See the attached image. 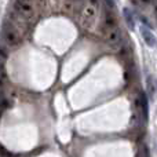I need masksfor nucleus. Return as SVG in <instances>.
Listing matches in <instances>:
<instances>
[{"label":"nucleus","mask_w":157,"mask_h":157,"mask_svg":"<svg viewBox=\"0 0 157 157\" xmlns=\"http://www.w3.org/2000/svg\"><path fill=\"white\" fill-rule=\"evenodd\" d=\"M2 37H3V44H6L8 47H17L21 43V35H19L18 29L11 22H4L3 24Z\"/></svg>","instance_id":"2"},{"label":"nucleus","mask_w":157,"mask_h":157,"mask_svg":"<svg viewBox=\"0 0 157 157\" xmlns=\"http://www.w3.org/2000/svg\"><path fill=\"white\" fill-rule=\"evenodd\" d=\"M138 102H139V106H141L144 121L147 123V119H149V102H147V98H146V94H145V92H141V94H139Z\"/></svg>","instance_id":"6"},{"label":"nucleus","mask_w":157,"mask_h":157,"mask_svg":"<svg viewBox=\"0 0 157 157\" xmlns=\"http://www.w3.org/2000/svg\"><path fill=\"white\" fill-rule=\"evenodd\" d=\"M6 44H3L2 46V51H0V55H2V66H4V62L6 59H7V52H6Z\"/></svg>","instance_id":"9"},{"label":"nucleus","mask_w":157,"mask_h":157,"mask_svg":"<svg viewBox=\"0 0 157 157\" xmlns=\"http://www.w3.org/2000/svg\"><path fill=\"white\" fill-rule=\"evenodd\" d=\"M123 13H124V18H125V22H127L128 28H130V29H135V19H134V14L131 13V10L130 8H124Z\"/></svg>","instance_id":"7"},{"label":"nucleus","mask_w":157,"mask_h":157,"mask_svg":"<svg viewBox=\"0 0 157 157\" xmlns=\"http://www.w3.org/2000/svg\"><path fill=\"white\" fill-rule=\"evenodd\" d=\"M14 10L25 21H32L36 15L33 4L30 2H25V0H15L14 2Z\"/></svg>","instance_id":"3"},{"label":"nucleus","mask_w":157,"mask_h":157,"mask_svg":"<svg viewBox=\"0 0 157 157\" xmlns=\"http://www.w3.org/2000/svg\"><path fill=\"white\" fill-rule=\"evenodd\" d=\"M6 78H7V76H6L4 66H2V84H6Z\"/></svg>","instance_id":"11"},{"label":"nucleus","mask_w":157,"mask_h":157,"mask_svg":"<svg viewBox=\"0 0 157 157\" xmlns=\"http://www.w3.org/2000/svg\"><path fill=\"white\" fill-rule=\"evenodd\" d=\"M156 17H157V10H156Z\"/></svg>","instance_id":"13"},{"label":"nucleus","mask_w":157,"mask_h":157,"mask_svg":"<svg viewBox=\"0 0 157 157\" xmlns=\"http://www.w3.org/2000/svg\"><path fill=\"white\" fill-rule=\"evenodd\" d=\"M106 3V7L109 8V10H113L114 8V0H105Z\"/></svg>","instance_id":"10"},{"label":"nucleus","mask_w":157,"mask_h":157,"mask_svg":"<svg viewBox=\"0 0 157 157\" xmlns=\"http://www.w3.org/2000/svg\"><path fill=\"white\" fill-rule=\"evenodd\" d=\"M25 2H30V3H32V2H33V0H25Z\"/></svg>","instance_id":"12"},{"label":"nucleus","mask_w":157,"mask_h":157,"mask_svg":"<svg viewBox=\"0 0 157 157\" xmlns=\"http://www.w3.org/2000/svg\"><path fill=\"white\" fill-rule=\"evenodd\" d=\"M98 10H99V0H87L80 11V22L84 28L91 29L97 22Z\"/></svg>","instance_id":"1"},{"label":"nucleus","mask_w":157,"mask_h":157,"mask_svg":"<svg viewBox=\"0 0 157 157\" xmlns=\"http://www.w3.org/2000/svg\"><path fill=\"white\" fill-rule=\"evenodd\" d=\"M147 92H149L150 97L155 95V81L152 77H147Z\"/></svg>","instance_id":"8"},{"label":"nucleus","mask_w":157,"mask_h":157,"mask_svg":"<svg viewBox=\"0 0 157 157\" xmlns=\"http://www.w3.org/2000/svg\"><path fill=\"white\" fill-rule=\"evenodd\" d=\"M103 33H105V40L113 47L117 46L121 40V32H120L119 26L103 28Z\"/></svg>","instance_id":"4"},{"label":"nucleus","mask_w":157,"mask_h":157,"mask_svg":"<svg viewBox=\"0 0 157 157\" xmlns=\"http://www.w3.org/2000/svg\"><path fill=\"white\" fill-rule=\"evenodd\" d=\"M141 33H142V37H144L145 43H146L149 47H156L157 46L156 36L153 35V32L147 26H142L141 28Z\"/></svg>","instance_id":"5"}]
</instances>
